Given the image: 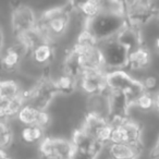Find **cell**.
<instances>
[{
    "label": "cell",
    "mask_w": 159,
    "mask_h": 159,
    "mask_svg": "<svg viewBox=\"0 0 159 159\" xmlns=\"http://www.w3.org/2000/svg\"><path fill=\"white\" fill-rule=\"evenodd\" d=\"M71 10L68 6H57L47 9L39 16L37 26L49 43H57L70 29Z\"/></svg>",
    "instance_id": "cell-1"
},
{
    "label": "cell",
    "mask_w": 159,
    "mask_h": 159,
    "mask_svg": "<svg viewBox=\"0 0 159 159\" xmlns=\"http://www.w3.org/2000/svg\"><path fill=\"white\" fill-rule=\"evenodd\" d=\"M126 23V18L122 14L102 12L96 18L85 21V27L92 31L100 43L116 37L117 34L125 26Z\"/></svg>",
    "instance_id": "cell-2"
},
{
    "label": "cell",
    "mask_w": 159,
    "mask_h": 159,
    "mask_svg": "<svg viewBox=\"0 0 159 159\" xmlns=\"http://www.w3.org/2000/svg\"><path fill=\"white\" fill-rule=\"evenodd\" d=\"M23 95L27 102L36 106L40 110H48L55 97L59 94L56 87L55 80L48 76H42L31 89H24Z\"/></svg>",
    "instance_id": "cell-3"
},
{
    "label": "cell",
    "mask_w": 159,
    "mask_h": 159,
    "mask_svg": "<svg viewBox=\"0 0 159 159\" xmlns=\"http://www.w3.org/2000/svg\"><path fill=\"white\" fill-rule=\"evenodd\" d=\"M75 147L70 139L45 136L38 144V154L42 159H63L75 156Z\"/></svg>",
    "instance_id": "cell-4"
},
{
    "label": "cell",
    "mask_w": 159,
    "mask_h": 159,
    "mask_svg": "<svg viewBox=\"0 0 159 159\" xmlns=\"http://www.w3.org/2000/svg\"><path fill=\"white\" fill-rule=\"evenodd\" d=\"M99 47L104 55L107 70H119V69L126 70L130 51L123 45L120 44L116 39V37L100 42Z\"/></svg>",
    "instance_id": "cell-5"
},
{
    "label": "cell",
    "mask_w": 159,
    "mask_h": 159,
    "mask_svg": "<svg viewBox=\"0 0 159 159\" xmlns=\"http://www.w3.org/2000/svg\"><path fill=\"white\" fill-rule=\"evenodd\" d=\"M36 11L27 5H18L11 12V29L14 36L35 29L38 25Z\"/></svg>",
    "instance_id": "cell-6"
},
{
    "label": "cell",
    "mask_w": 159,
    "mask_h": 159,
    "mask_svg": "<svg viewBox=\"0 0 159 159\" xmlns=\"http://www.w3.org/2000/svg\"><path fill=\"white\" fill-rule=\"evenodd\" d=\"M79 86L86 96L109 93L105 70H89L79 77Z\"/></svg>",
    "instance_id": "cell-7"
},
{
    "label": "cell",
    "mask_w": 159,
    "mask_h": 159,
    "mask_svg": "<svg viewBox=\"0 0 159 159\" xmlns=\"http://www.w3.org/2000/svg\"><path fill=\"white\" fill-rule=\"evenodd\" d=\"M143 129L139 122L129 118L124 123L113 126L111 143L118 144H141Z\"/></svg>",
    "instance_id": "cell-8"
},
{
    "label": "cell",
    "mask_w": 159,
    "mask_h": 159,
    "mask_svg": "<svg viewBox=\"0 0 159 159\" xmlns=\"http://www.w3.org/2000/svg\"><path fill=\"white\" fill-rule=\"evenodd\" d=\"M30 55L27 48L20 43L19 40L14 39L13 44L8 46L5 50H2L1 56V64L2 69L7 72H14L23 64L25 58Z\"/></svg>",
    "instance_id": "cell-9"
},
{
    "label": "cell",
    "mask_w": 159,
    "mask_h": 159,
    "mask_svg": "<svg viewBox=\"0 0 159 159\" xmlns=\"http://www.w3.org/2000/svg\"><path fill=\"white\" fill-rule=\"evenodd\" d=\"M53 45L55 44H52V43L44 42L38 46H36L34 49H32L29 57H27L32 66L35 68L42 69V70H48L56 56Z\"/></svg>",
    "instance_id": "cell-10"
},
{
    "label": "cell",
    "mask_w": 159,
    "mask_h": 159,
    "mask_svg": "<svg viewBox=\"0 0 159 159\" xmlns=\"http://www.w3.org/2000/svg\"><path fill=\"white\" fill-rule=\"evenodd\" d=\"M86 113L98 116L108 120L111 113L110 100L108 93L96 94L87 96L86 98Z\"/></svg>",
    "instance_id": "cell-11"
},
{
    "label": "cell",
    "mask_w": 159,
    "mask_h": 159,
    "mask_svg": "<svg viewBox=\"0 0 159 159\" xmlns=\"http://www.w3.org/2000/svg\"><path fill=\"white\" fill-rule=\"evenodd\" d=\"M106 148L108 159H137L142 150V143L135 145L110 143Z\"/></svg>",
    "instance_id": "cell-12"
},
{
    "label": "cell",
    "mask_w": 159,
    "mask_h": 159,
    "mask_svg": "<svg viewBox=\"0 0 159 159\" xmlns=\"http://www.w3.org/2000/svg\"><path fill=\"white\" fill-rule=\"evenodd\" d=\"M152 63V52L144 45L132 50L129 56V63L126 70L129 71H146Z\"/></svg>",
    "instance_id": "cell-13"
},
{
    "label": "cell",
    "mask_w": 159,
    "mask_h": 159,
    "mask_svg": "<svg viewBox=\"0 0 159 159\" xmlns=\"http://www.w3.org/2000/svg\"><path fill=\"white\" fill-rule=\"evenodd\" d=\"M134 77L125 69L106 71V81L109 91L124 92L126 87L132 83Z\"/></svg>",
    "instance_id": "cell-14"
},
{
    "label": "cell",
    "mask_w": 159,
    "mask_h": 159,
    "mask_svg": "<svg viewBox=\"0 0 159 159\" xmlns=\"http://www.w3.org/2000/svg\"><path fill=\"white\" fill-rule=\"evenodd\" d=\"M116 39L121 45H123L130 52L142 45V37L141 33H139V29L129 24V23H126L125 26L117 34Z\"/></svg>",
    "instance_id": "cell-15"
},
{
    "label": "cell",
    "mask_w": 159,
    "mask_h": 159,
    "mask_svg": "<svg viewBox=\"0 0 159 159\" xmlns=\"http://www.w3.org/2000/svg\"><path fill=\"white\" fill-rule=\"evenodd\" d=\"M26 102H27L25 99L24 95H23V92L21 95L11 98V99L0 100V117H1V120L11 121L12 119L16 118L19 111Z\"/></svg>",
    "instance_id": "cell-16"
},
{
    "label": "cell",
    "mask_w": 159,
    "mask_h": 159,
    "mask_svg": "<svg viewBox=\"0 0 159 159\" xmlns=\"http://www.w3.org/2000/svg\"><path fill=\"white\" fill-rule=\"evenodd\" d=\"M109 100H110V116H120L129 117V109L131 105L126 98L124 92L121 91H109Z\"/></svg>",
    "instance_id": "cell-17"
},
{
    "label": "cell",
    "mask_w": 159,
    "mask_h": 159,
    "mask_svg": "<svg viewBox=\"0 0 159 159\" xmlns=\"http://www.w3.org/2000/svg\"><path fill=\"white\" fill-rule=\"evenodd\" d=\"M45 131L46 130L36 124L22 125V129L20 131V139L26 146L38 145L45 139Z\"/></svg>",
    "instance_id": "cell-18"
},
{
    "label": "cell",
    "mask_w": 159,
    "mask_h": 159,
    "mask_svg": "<svg viewBox=\"0 0 159 159\" xmlns=\"http://www.w3.org/2000/svg\"><path fill=\"white\" fill-rule=\"evenodd\" d=\"M14 38L20 43H22L30 52L32 51V49H34L39 44L47 42L44 34H43V32L40 31V29L38 26H36L35 29L30 30L27 32H24V33L20 34V35L14 36Z\"/></svg>",
    "instance_id": "cell-19"
},
{
    "label": "cell",
    "mask_w": 159,
    "mask_h": 159,
    "mask_svg": "<svg viewBox=\"0 0 159 159\" xmlns=\"http://www.w3.org/2000/svg\"><path fill=\"white\" fill-rule=\"evenodd\" d=\"M55 84L59 95L69 96L75 92L79 85V79L68 73L62 72L57 79H55Z\"/></svg>",
    "instance_id": "cell-20"
},
{
    "label": "cell",
    "mask_w": 159,
    "mask_h": 159,
    "mask_svg": "<svg viewBox=\"0 0 159 159\" xmlns=\"http://www.w3.org/2000/svg\"><path fill=\"white\" fill-rule=\"evenodd\" d=\"M39 113L40 109L30 102H26L19 111L16 119L21 125H33L37 123Z\"/></svg>",
    "instance_id": "cell-21"
},
{
    "label": "cell",
    "mask_w": 159,
    "mask_h": 159,
    "mask_svg": "<svg viewBox=\"0 0 159 159\" xmlns=\"http://www.w3.org/2000/svg\"><path fill=\"white\" fill-rule=\"evenodd\" d=\"M108 122H109L108 120L105 119V118L98 117V116L92 115V113H86L82 124H81V126L86 131L89 136H92L95 139L98 132H99L102 126L106 125Z\"/></svg>",
    "instance_id": "cell-22"
},
{
    "label": "cell",
    "mask_w": 159,
    "mask_h": 159,
    "mask_svg": "<svg viewBox=\"0 0 159 159\" xmlns=\"http://www.w3.org/2000/svg\"><path fill=\"white\" fill-rule=\"evenodd\" d=\"M75 10L85 21L92 20L102 13V8L99 0H85Z\"/></svg>",
    "instance_id": "cell-23"
},
{
    "label": "cell",
    "mask_w": 159,
    "mask_h": 159,
    "mask_svg": "<svg viewBox=\"0 0 159 159\" xmlns=\"http://www.w3.org/2000/svg\"><path fill=\"white\" fill-rule=\"evenodd\" d=\"M23 87L16 80H2L0 83V100H7L21 95Z\"/></svg>",
    "instance_id": "cell-24"
},
{
    "label": "cell",
    "mask_w": 159,
    "mask_h": 159,
    "mask_svg": "<svg viewBox=\"0 0 159 159\" xmlns=\"http://www.w3.org/2000/svg\"><path fill=\"white\" fill-rule=\"evenodd\" d=\"M9 122L1 120L0 123V147L5 150L10 149L14 143V133Z\"/></svg>",
    "instance_id": "cell-25"
},
{
    "label": "cell",
    "mask_w": 159,
    "mask_h": 159,
    "mask_svg": "<svg viewBox=\"0 0 159 159\" xmlns=\"http://www.w3.org/2000/svg\"><path fill=\"white\" fill-rule=\"evenodd\" d=\"M134 106L143 112L155 110V94L150 92H144L134 102Z\"/></svg>",
    "instance_id": "cell-26"
},
{
    "label": "cell",
    "mask_w": 159,
    "mask_h": 159,
    "mask_svg": "<svg viewBox=\"0 0 159 159\" xmlns=\"http://www.w3.org/2000/svg\"><path fill=\"white\" fill-rule=\"evenodd\" d=\"M141 81L142 85H143L144 89L145 92H150V93H156L158 89V86H159V79L157 75L155 74H144L141 79H139Z\"/></svg>",
    "instance_id": "cell-27"
},
{
    "label": "cell",
    "mask_w": 159,
    "mask_h": 159,
    "mask_svg": "<svg viewBox=\"0 0 159 159\" xmlns=\"http://www.w3.org/2000/svg\"><path fill=\"white\" fill-rule=\"evenodd\" d=\"M51 124V116L47 110H40L39 117H38L37 123L36 125L40 126L44 130H47V128H49Z\"/></svg>",
    "instance_id": "cell-28"
},
{
    "label": "cell",
    "mask_w": 159,
    "mask_h": 159,
    "mask_svg": "<svg viewBox=\"0 0 159 159\" xmlns=\"http://www.w3.org/2000/svg\"><path fill=\"white\" fill-rule=\"evenodd\" d=\"M149 157L150 159H159V134L157 135V139L154 143V146L150 149Z\"/></svg>",
    "instance_id": "cell-29"
},
{
    "label": "cell",
    "mask_w": 159,
    "mask_h": 159,
    "mask_svg": "<svg viewBox=\"0 0 159 159\" xmlns=\"http://www.w3.org/2000/svg\"><path fill=\"white\" fill-rule=\"evenodd\" d=\"M155 111L159 116V91L155 93Z\"/></svg>",
    "instance_id": "cell-30"
},
{
    "label": "cell",
    "mask_w": 159,
    "mask_h": 159,
    "mask_svg": "<svg viewBox=\"0 0 159 159\" xmlns=\"http://www.w3.org/2000/svg\"><path fill=\"white\" fill-rule=\"evenodd\" d=\"M154 47H155V50H156V52L159 53V36L155 39L154 42Z\"/></svg>",
    "instance_id": "cell-31"
},
{
    "label": "cell",
    "mask_w": 159,
    "mask_h": 159,
    "mask_svg": "<svg viewBox=\"0 0 159 159\" xmlns=\"http://www.w3.org/2000/svg\"><path fill=\"white\" fill-rule=\"evenodd\" d=\"M156 18H157V20H158V22H159V8H157V10H156Z\"/></svg>",
    "instance_id": "cell-32"
},
{
    "label": "cell",
    "mask_w": 159,
    "mask_h": 159,
    "mask_svg": "<svg viewBox=\"0 0 159 159\" xmlns=\"http://www.w3.org/2000/svg\"><path fill=\"white\" fill-rule=\"evenodd\" d=\"M63 159H76L75 156H72V157H68V158H63Z\"/></svg>",
    "instance_id": "cell-33"
},
{
    "label": "cell",
    "mask_w": 159,
    "mask_h": 159,
    "mask_svg": "<svg viewBox=\"0 0 159 159\" xmlns=\"http://www.w3.org/2000/svg\"><path fill=\"white\" fill-rule=\"evenodd\" d=\"M149 1H154V0H149Z\"/></svg>",
    "instance_id": "cell-34"
}]
</instances>
